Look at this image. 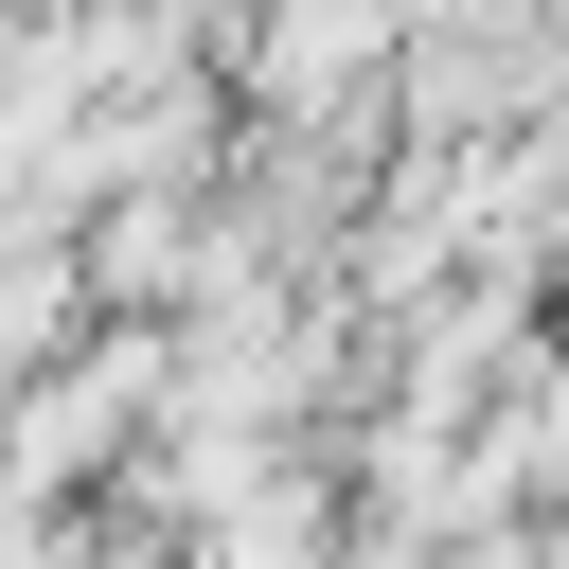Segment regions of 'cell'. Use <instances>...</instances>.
Listing matches in <instances>:
<instances>
[{"label": "cell", "instance_id": "obj_1", "mask_svg": "<svg viewBox=\"0 0 569 569\" xmlns=\"http://www.w3.org/2000/svg\"><path fill=\"white\" fill-rule=\"evenodd\" d=\"M356 53H373V0H284L267 18V89H338Z\"/></svg>", "mask_w": 569, "mask_h": 569}]
</instances>
